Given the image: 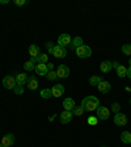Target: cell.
I'll use <instances>...</instances> for the list:
<instances>
[{
	"mask_svg": "<svg viewBox=\"0 0 131 147\" xmlns=\"http://www.w3.org/2000/svg\"><path fill=\"white\" fill-rule=\"evenodd\" d=\"M80 107L84 109V112H93V110H97V108L100 107V100H98L96 96H87V97L83 98L81 105Z\"/></svg>",
	"mask_w": 131,
	"mask_h": 147,
	"instance_id": "1",
	"label": "cell"
},
{
	"mask_svg": "<svg viewBox=\"0 0 131 147\" xmlns=\"http://www.w3.org/2000/svg\"><path fill=\"white\" fill-rule=\"evenodd\" d=\"M76 55H77V58H80V59L89 58L92 55V49L87 45H81L80 47L76 49Z\"/></svg>",
	"mask_w": 131,
	"mask_h": 147,
	"instance_id": "2",
	"label": "cell"
},
{
	"mask_svg": "<svg viewBox=\"0 0 131 147\" xmlns=\"http://www.w3.org/2000/svg\"><path fill=\"white\" fill-rule=\"evenodd\" d=\"M17 86V82H16L15 76L12 75H7L3 78V87L5 89H15V87Z\"/></svg>",
	"mask_w": 131,
	"mask_h": 147,
	"instance_id": "3",
	"label": "cell"
},
{
	"mask_svg": "<svg viewBox=\"0 0 131 147\" xmlns=\"http://www.w3.org/2000/svg\"><path fill=\"white\" fill-rule=\"evenodd\" d=\"M52 55H54L55 58H66L67 57V50H66V47H63V46H59V45H55L54 49H52Z\"/></svg>",
	"mask_w": 131,
	"mask_h": 147,
	"instance_id": "4",
	"label": "cell"
},
{
	"mask_svg": "<svg viewBox=\"0 0 131 147\" xmlns=\"http://www.w3.org/2000/svg\"><path fill=\"white\" fill-rule=\"evenodd\" d=\"M56 75H58L59 79H66V78L70 76V67L66 66V64H59L58 68H56Z\"/></svg>",
	"mask_w": 131,
	"mask_h": 147,
	"instance_id": "5",
	"label": "cell"
},
{
	"mask_svg": "<svg viewBox=\"0 0 131 147\" xmlns=\"http://www.w3.org/2000/svg\"><path fill=\"white\" fill-rule=\"evenodd\" d=\"M109 117H110V110L107 109L106 107H98L97 108V118L98 119L105 121V119H107Z\"/></svg>",
	"mask_w": 131,
	"mask_h": 147,
	"instance_id": "6",
	"label": "cell"
},
{
	"mask_svg": "<svg viewBox=\"0 0 131 147\" xmlns=\"http://www.w3.org/2000/svg\"><path fill=\"white\" fill-rule=\"evenodd\" d=\"M71 41H72V38H71V36L68 33L60 34V36H59V38H58V45L66 47V46H70Z\"/></svg>",
	"mask_w": 131,
	"mask_h": 147,
	"instance_id": "7",
	"label": "cell"
},
{
	"mask_svg": "<svg viewBox=\"0 0 131 147\" xmlns=\"http://www.w3.org/2000/svg\"><path fill=\"white\" fill-rule=\"evenodd\" d=\"M15 135L13 134H5L3 138H1V142L0 143L3 144V147H11L13 143H15Z\"/></svg>",
	"mask_w": 131,
	"mask_h": 147,
	"instance_id": "8",
	"label": "cell"
},
{
	"mask_svg": "<svg viewBox=\"0 0 131 147\" xmlns=\"http://www.w3.org/2000/svg\"><path fill=\"white\" fill-rule=\"evenodd\" d=\"M114 123L118 126H125L126 123H127V117H126V114L123 113H117L116 116H114Z\"/></svg>",
	"mask_w": 131,
	"mask_h": 147,
	"instance_id": "9",
	"label": "cell"
},
{
	"mask_svg": "<svg viewBox=\"0 0 131 147\" xmlns=\"http://www.w3.org/2000/svg\"><path fill=\"white\" fill-rule=\"evenodd\" d=\"M36 74L37 75H40V76H46L47 72H49V68H47V64L45 63H38L36 66Z\"/></svg>",
	"mask_w": 131,
	"mask_h": 147,
	"instance_id": "10",
	"label": "cell"
},
{
	"mask_svg": "<svg viewBox=\"0 0 131 147\" xmlns=\"http://www.w3.org/2000/svg\"><path fill=\"white\" fill-rule=\"evenodd\" d=\"M51 92L54 97H60V96L64 95V86L63 84H55L51 88Z\"/></svg>",
	"mask_w": 131,
	"mask_h": 147,
	"instance_id": "11",
	"label": "cell"
},
{
	"mask_svg": "<svg viewBox=\"0 0 131 147\" xmlns=\"http://www.w3.org/2000/svg\"><path fill=\"white\" fill-rule=\"evenodd\" d=\"M72 117H73V114H72V112H68V110H63L60 113V116H59V119H60V123H68L72 119Z\"/></svg>",
	"mask_w": 131,
	"mask_h": 147,
	"instance_id": "12",
	"label": "cell"
},
{
	"mask_svg": "<svg viewBox=\"0 0 131 147\" xmlns=\"http://www.w3.org/2000/svg\"><path fill=\"white\" fill-rule=\"evenodd\" d=\"M97 89L101 92V93H107V92H110V89H112V84H110L109 82L102 80V82L97 86Z\"/></svg>",
	"mask_w": 131,
	"mask_h": 147,
	"instance_id": "13",
	"label": "cell"
},
{
	"mask_svg": "<svg viewBox=\"0 0 131 147\" xmlns=\"http://www.w3.org/2000/svg\"><path fill=\"white\" fill-rule=\"evenodd\" d=\"M75 107H76V104H75V101H73V98H71V97L64 98V101H63V108H64V110L72 112V109H73Z\"/></svg>",
	"mask_w": 131,
	"mask_h": 147,
	"instance_id": "14",
	"label": "cell"
},
{
	"mask_svg": "<svg viewBox=\"0 0 131 147\" xmlns=\"http://www.w3.org/2000/svg\"><path fill=\"white\" fill-rule=\"evenodd\" d=\"M16 82H17L18 86H22L24 87V84H26L28 83V75L24 72H20V74H16V76H15Z\"/></svg>",
	"mask_w": 131,
	"mask_h": 147,
	"instance_id": "15",
	"label": "cell"
},
{
	"mask_svg": "<svg viewBox=\"0 0 131 147\" xmlns=\"http://www.w3.org/2000/svg\"><path fill=\"white\" fill-rule=\"evenodd\" d=\"M112 68H113V64H112V62L110 61H104L100 63V70L102 71L104 74H107L112 71Z\"/></svg>",
	"mask_w": 131,
	"mask_h": 147,
	"instance_id": "16",
	"label": "cell"
},
{
	"mask_svg": "<svg viewBox=\"0 0 131 147\" xmlns=\"http://www.w3.org/2000/svg\"><path fill=\"white\" fill-rule=\"evenodd\" d=\"M81 45H84V43H83V38H81V37H75V38L71 41V43H70L71 49H73V50H76L77 47H80Z\"/></svg>",
	"mask_w": 131,
	"mask_h": 147,
	"instance_id": "17",
	"label": "cell"
},
{
	"mask_svg": "<svg viewBox=\"0 0 131 147\" xmlns=\"http://www.w3.org/2000/svg\"><path fill=\"white\" fill-rule=\"evenodd\" d=\"M26 84H28V88L32 89V91L38 88V80H37L34 76L28 78V83H26Z\"/></svg>",
	"mask_w": 131,
	"mask_h": 147,
	"instance_id": "18",
	"label": "cell"
},
{
	"mask_svg": "<svg viewBox=\"0 0 131 147\" xmlns=\"http://www.w3.org/2000/svg\"><path fill=\"white\" fill-rule=\"evenodd\" d=\"M41 54V49L38 45H30L29 46V55L30 57H38Z\"/></svg>",
	"mask_w": 131,
	"mask_h": 147,
	"instance_id": "19",
	"label": "cell"
},
{
	"mask_svg": "<svg viewBox=\"0 0 131 147\" xmlns=\"http://www.w3.org/2000/svg\"><path fill=\"white\" fill-rule=\"evenodd\" d=\"M101 82H102V78L98 76V75H93V76L89 78V84H91V86H93V87L98 86Z\"/></svg>",
	"mask_w": 131,
	"mask_h": 147,
	"instance_id": "20",
	"label": "cell"
},
{
	"mask_svg": "<svg viewBox=\"0 0 131 147\" xmlns=\"http://www.w3.org/2000/svg\"><path fill=\"white\" fill-rule=\"evenodd\" d=\"M117 75H118V78H126L127 76V67H125V66H119L118 68H117Z\"/></svg>",
	"mask_w": 131,
	"mask_h": 147,
	"instance_id": "21",
	"label": "cell"
},
{
	"mask_svg": "<svg viewBox=\"0 0 131 147\" xmlns=\"http://www.w3.org/2000/svg\"><path fill=\"white\" fill-rule=\"evenodd\" d=\"M121 141L126 144L131 143V133L130 131H123L122 134H121Z\"/></svg>",
	"mask_w": 131,
	"mask_h": 147,
	"instance_id": "22",
	"label": "cell"
},
{
	"mask_svg": "<svg viewBox=\"0 0 131 147\" xmlns=\"http://www.w3.org/2000/svg\"><path fill=\"white\" fill-rule=\"evenodd\" d=\"M41 97L42 98H50L52 96V92H51V89L50 88H45V89H42V91H41Z\"/></svg>",
	"mask_w": 131,
	"mask_h": 147,
	"instance_id": "23",
	"label": "cell"
},
{
	"mask_svg": "<svg viewBox=\"0 0 131 147\" xmlns=\"http://www.w3.org/2000/svg\"><path fill=\"white\" fill-rule=\"evenodd\" d=\"M24 70L28 71V72H30V71H34L36 70V66H34V63H32L30 61H28L24 63Z\"/></svg>",
	"mask_w": 131,
	"mask_h": 147,
	"instance_id": "24",
	"label": "cell"
},
{
	"mask_svg": "<svg viewBox=\"0 0 131 147\" xmlns=\"http://www.w3.org/2000/svg\"><path fill=\"white\" fill-rule=\"evenodd\" d=\"M47 61H49V55L46 54V53H41L40 55H38V63H47Z\"/></svg>",
	"mask_w": 131,
	"mask_h": 147,
	"instance_id": "25",
	"label": "cell"
},
{
	"mask_svg": "<svg viewBox=\"0 0 131 147\" xmlns=\"http://www.w3.org/2000/svg\"><path fill=\"white\" fill-rule=\"evenodd\" d=\"M46 78H47V80H50V82H54L55 79H58L56 71H49V72H47V75H46Z\"/></svg>",
	"mask_w": 131,
	"mask_h": 147,
	"instance_id": "26",
	"label": "cell"
},
{
	"mask_svg": "<svg viewBox=\"0 0 131 147\" xmlns=\"http://www.w3.org/2000/svg\"><path fill=\"white\" fill-rule=\"evenodd\" d=\"M83 113H84V109H83L81 107H75L72 109V114H73V116H83Z\"/></svg>",
	"mask_w": 131,
	"mask_h": 147,
	"instance_id": "27",
	"label": "cell"
},
{
	"mask_svg": "<svg viewBox=\"0 0 131 147\" xmlns=\"http://www.w3.org/2000/svg\"><path fill=\"white\" fill-rule=\"evenodd\" d=\"M122 53L125 55H131V43H127V45L122 46Z\"/></svg>",
	"mask_w": 131,
	"mask_h": 147,
	"instance_id": "28",
	"label": "cell"
},
{
	"mask_svg": "<svg viewBox=\"0 0 131 147\" xmlns=\"http://www.w3.org/2000/svg\"><path fill=\"white\" fill-rule=\"evenodd\" d=\"M119 110H121V104L113 102L112 104V112H114V114H117V113H119Z\"/></svg>",
	"mask_w": 131,
	"mask_h": 147,
	"instance_id": "29",
	"label": "cell"
},
{
	"mask_svg": "<svg viewBox=\"0 0 131 147\" xmlns=\"http://www.w3.org/2000/svg\"><path fill=\"white\" fill-rule=\"evenodd\" d=\"M13 92H15L16 95H22V93H24V87L17 84V86L15 87V89H13Z\"/></svg>",
	"mask_w": 131,
	"mask_h": 147,
	"instance_id": "30",
	"label": "cell"
},
{
	"mask_svg": "<svg viewBox=\"0 0 131 147\" xmlns=\"http://www.w3.org/2000/svg\"><path fill=\"white\" fill-rule=\"evenodd\" d=\"M54 46H55V43H54V42H51V41L46 42V47H47V51H49L50 54L52 53V49H54Z\"/></svg>",
	"mask_w": 131,
	"mask_h": 147,
	"instance_id": "31",
	"label": "cell"
},
{
	"mask_svg": "<svg viewBox=\"0 0 131 147\" xmlns=\"http://www.w3.org/2000/svg\"><path fill=\"white\" fill-rule=\"evenodd\" d=\"M97 121H98V118H97V117H93V116L88 118V123H89V125H97Z\"/></svg>",
	"mask_w": 131,
	"mask_h": 147,
	"instance_id": "32",
	"label": "cell"
},
{
	"mask_svg": "<svg viewBox=\"0 0 131 147\" xmlns=\"http://www.w3.org/2000/svg\"><path fill=\"white\" fill-rule=\"evenodd\" d=\"M13 3H15L17 7H21V5H25V4H26L28 1H26V0H15Z\"/></svg>",
	"mask_w": 131,
	"mask_h": 147,
	"instance_id": "33",
	"label": "cell"
},
{
	"mask_svg": "<svg viewBox=\"0 0 131 147\" xmlns=\"http://www.w3.org/2000/svg\"><path fill=\"white\" fill-rule=\"evenodd\" d=\"M112 64H113V68H116V70L119 67V66H121V63H119L118 61H116V62H112Z\"/></svg>",
	"mask_w": 131,
	"mask_h": 147,
	"instance_id": "34",
	"label": "cell"
},
{
	"mask_svg": "<svg viewBox=\"0 0 131 147\" xmlns=\"http://www.w3.org/2000/svg\"><path fill=\"white\" fill-rule=\"evenodd\" d=\"M32 63H38V57H30Z\"/></svg>",
	"mask_w": 131,
	"mask_h": 147,
	"instance_id": "35",
	"label": "cell"
},
{
	"mask_svg": "<svg viewBox=\"0 0 131 147\" xmlns=\"http://www.w3.org/2000/svg\"><path fill=\"white\" fill-rule=\"evenodd\" d=\"M47 68H49V71H54V64H52V63H47Z\"/></svg>",
	"mask_w": 131,
	"mask_h": 147,
	"instance_id": "36",
	"label": "cell"
},
{
	"mask_svg": "<svg viewBox=\"0 0 131 147\" xmlns=\"http://www.w3.org/2000/svg\"><path fill=\"white\" fill-rule=\"evenodd\" d=\"M127 76H128V79H131V66H128V68H127Z\"/></svg>",
	"mask_w": 131,
	"mask_h": 147,
	"instance_id": "37",
	"label": "cell"
},
{
	"mask_svg": "<svg viewBox=\"0 0 131 147\" xmlns=\"http://www.w3.org/2000/svg\"><path fill=\"white\" fill-rule=\"evenodd\" d=\"M8 0H0V4H8Z\"/></svg>",
	"mask_w": 131,
	"mask_h": 147,
	"instance_id": "38",
	"label": "cell"
},
{
	"mask_svg": "<svg viewBox=\"0 0 131 147\" xmlns=\"http://www.w3.org/2000/svg\"><path fill=\"white\" fill-rule=\"evenodd\" d=\"M128 63H130V66H131V58H130V61H128Z\"/></svg>",
	"mask_w": 131,
	"mask_h": 147,
	"instance_id": "39",
	"label": "cell"
},
{
	"mask_svg": "<svg viewBox=\"0 0 131 147\" xmlns=\"http://www.w3.org/2000/svg\"><path fill=\"white\" fill-rule=\"evenodd\" d=\"M0 147H3V144H1V143H0Z\"/></svg>",
	"mask_w": 131,
	"mask_h": 147,
	"instance_id": "40",
	"label": "cell"
},
{
	"mask_svg": "<svg viewBox=\"0 0 131 147\" xmlns=\"http://www.w3.org/2000/svg\"><path fill=\"white\" fill-rule=\"evenodd\" d=\"M130 104H131V98H130Z\"/></svg>",
	"mask_w": 131,
	"mask_h": 147,
	"instance_id": "41",
	"label": "cell"
},
{
	"mask_svg": "<svg viewBox=\"0 0 131 147\" xmlns=\"http://www.w3.org/2000/svg\"><path fill=\"white\" fill-rule=\"evenodd\" d=\"M102 147H106V146H102Z\"/></svg>",
	"mask_w": 131,
	"mask_h": 147,
	"instance_id": "42",
	"label": "cell"
}]
</instances>
